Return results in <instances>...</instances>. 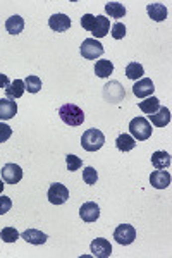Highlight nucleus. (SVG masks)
Returning a JSON list of instances; mask_svg holds the SVG:
<instances>
[{
	"instance_id": "dca6fc26",
	"label": "nucleus",
	"mask_w": 172,
	"mask_h": 258,
	"mask_svg": "<svg viewBox=\"0 0 172 258\" xmlns=\"http://www.w3.org/2000/svg\"><path fill=\"white\" fill-rule=\"evenodd\" d=\"M150 121L157 128H166L171 122V110L167 107H159L155 114H150Z\"/></svg>"
},
{
	"instance_id": "f257e3e1",
	"label": "nucleus",
	"mask_w": 172,
	"mask_h": 258,
	"mask_svg": "<svg viewBox=\"0 0 172 258\" xmlns=\"http://www.w3.org/2000/svg\"><path fill=\"white\" fill-rule=\"evenodd\" d=\"M59 115H61L62 122L67 126H81L85 122V112L83 108H80L74 103H64L61 108H59Z\"/></svg>"
},
{
	"instance_id": "c9c22d12",
	"label": "nucleus",
	"mask_w": 172,
	"mask_h": 258,
	"mask_svg": "<svg viewBox=\"0 0 172 258\" xmlns=\"http://www.w3.org/2000/svg\"><path fill=\"white\" fill-rule=\"evenodd\" d=\"M3 191V181H0V194H2Z\"/></svg>"
},
{
	"instance_id": "1a4fd4ad",
	"label": "nucleus",
	"mask_w": 172,
	"mask_h": 258,
	"mask_svg": "<svg viewBox=\"0 0 172 258\" xmlns=\"http://www.w3.org/2000/svg\"><path fill=\"white\" fill-rule=\"evenodd\" d=\"M89 250H91L93 257L96 258H108L112 255V246L110 243L107 241V239L103 238H96L91 241V246H89Z\"/></svg>"
},
{
	"instance_id": "5701e85b",
	"label": "nucleus",
	"mask_w": 172,
	"mask_h": 258,
	"mask_svg": "<svg viewBox=\"0 0 172 258\" xmlns=\"http://www.w3.org/2000/svg\"><path fill=\"white\" fill-rule=\"evenodd\" d=\"M114 73V64H112L108 59H102V61H96L95 64V74L98 78H108Z\"/></svg>"
},
{
	"instance_id": "c756f323",
	"label": "nucleus",
	"mask_w": 172,
	"mask_h": 258,
	"mask_svg": "<svg viewBox=\"0 0 172 258\" xmlns=\"http://www.w3.org/2000/svg\"><path fill=\"white\" fill-rule=\"evenodd\" d=\"M66 164H67V171L74 172V171H80V167L83 166V160L76 155H67L66 157Z\"/></svg>"
},
{
	"instance_id": "6e6552de",
	"label": "nucleus",
	"mask_w": 172,
	"mask_h": 258,
	"mask_svg": "<svg viewBox=\"0 0 172 258\" xmlns=\"http://www.w3.org/2000/svg\"><path fill=\"white\" fill-rule=\"evenodd\" d=\"M153 91H155V86H153V81L148 80V78H141L133 86V93L136 98H148Z\"/></svg>"
},
{
	"instance_id": "39448f33",
	"label": "nucleus",
	"mask_w": 172,
	"mask_h": 258,
	"mask_svg": "<svg viewBox=\"0 0 172 258\" xmlns=\"http://www.w3.org/2000/svg\"><path fill=\"white\" fill-rule=\"evenodd\" d=\"M126 93H124V88L119 81H110L103 86V98L110 103H121L124 100Z\"/></svg>"
},
{
	"instance_id": "ddd939ff",
	"label": "nucleus",
	"mask_w": 172,
	"mask_h": 258,
	"mask_svg": "<svg viewBox=\"0 0 172 258\" xmlns=\"http://www.w3.org/2000/svg\"><path fill=\"white\" fill-rule=\"evenodd\" d=\"M150 184L155 189H166L171 186V174L167 171H153L150 174Z\"/></svg>"
},
{
	"instance_id": "2f4dec72",
	"label": "nucleus",
	"mask_w": 172,
	"mask_h": 258,
	"mask_svg": "<svg viewBox=\"0 0 172 258\" xmlns=\"http://www.w3.org/2000/svg\"><path fill=\"white\" fill-rule=\"evenodd\" d=\"M95 21H96V16H93V14H85V16L81 17V26H83V29L91 33L93 26H95Z\"/></svg>"
},
{
	"instance_id": "4be33fe9",
	"label": "nucleus",
	"mask_w": 172,
	"mask_h": 258,
	"mask_svg": "<svg viewBox=\"0 0 172 258\" xmlns=\"http://www.w3.org/2000/svg\"><path fill=\"white\" fill-rule=\"evenodd\" d=\"M5 29L10 35H19L22 29H24V19L21 16H10L5 21Z\"/></svg>"
},
{
	"instance_id": "bb28decb",
	"label": "nucleus",
	"mask_w": 172,
	"mask_h": 258,
	"mask_svg": "<svg viewBox=\"0 0 172 258\" xmlns=\"http://www.w3.org/2000/svg\"><path fill=\"white\" fill-rule=\"evenodd\" d=\"M24 88L28 89V93H38L40 89H42V80H40L38 76H35V74H31V76H28L24 80Z\"/></svg>"
},
{
	"instance_id": "7c9ffc66",
	"label": "nucleus",
	"mask_w": 172,
	"mask_h": 258,
	"mask_svg": "<svg viewBox=\"0 0 172 258\" xmlns=\"http://www.w3.org/2000/svg\"><path fill=\"white\" fill-rule=\"evenodd\" d=\"M112 38L114 40H122L126 36V26L122 24V22H115L114 26H112Z\"/></svg>"
},
{
	"instance_id": "c85d7f7f",
	"label": "nucleus",
	"mask_w": 172,
	"mask_h": 258,
	"mask_svg": "<svg viewBox=\"0 0 172 258\" xmlns=\"http://www.w3.org/2000/svg\"><path fill=\"white\" fill-rule=\"evenodd\" d=\"M83 181L86 182V184L93 186L96 181H98V172L93 169V167H86V169L83 171Z\"/></svg>"
},
{
	"instance_id": "f03ea898",
	"label": "nucleus",
	"mask_w": 172,
	"mask_h": 258,
	"mask_svg": "<svg viewBox=\"0 0 172 258\" xmlns=\"http://www.w3.org/2000/svg\"><path fill=\"white\" fill-rule=\"evenodd\" d=\"M103 143H105V136L100 129H86L81 136V147L86 152H98L103 147Z\"/></svg>"
},
{
	"instance_id": "393cba45",
	"label": "nucleus",
	"mask_w": 172,
	"mask_h": 258,
	"mask_svg": "<svg viewBox=\"0 0 172 258\" xmlns=\"http://www.w3.org/2000/svg\"><path fill=\"white\" fill-rule=\"evenodd\" d=\"M138 107L141 108V112H145V114H148V115L155 114L160 107V100L157 98V96H148L147 100H143V102L138 103Z\"/></svg>"
},
{
	"instance_id": "4468645a",
	"label": "nucleus",
	"mask_w": 172,
	"mask_h": 258,
	"mask_svg": "<svg viewBox=\"0 0 172 258\" xmlns=\"http://www.w3.org/2000/svg\"><path fill=\"white\" fill-rule=\"evenodd\" d=\"M17 114V103L9 98H0V121H9Z\"/></svg>"
},
{
	"instance_id": "b1692460",
	"label": "nucleus",
	"mask_w": 172,
	"mask_h": 258,
	"mask_svg": "<svg viewBox=\"0 0 172 258\" xmlns=\"http://www.w3.org/2000/svg\"><path fill=\"white\" fill-rule=\"evenodd\" d=\"M105 12H107V16L114 17V19H121V17L126 16V7L119 2H107Z\"/></svg>"
},
{
	"instance_id": "a878e982",
	"label": "nucleus",
	"mask_w": 172,
	"mask_h": 258,
	"mask_svg": "<svg viewBox=\"0 0 172 258\" xmlns=\"http://www.w3.org/2000/svg\"><path fill=\"white\" fill-rule=\"evenodd\" d=\"M145 74V69L141 64H138V62H129L128 66H126V76L129 78L131 81H138L141 80Z\"/></svg>"
},
{
	"instance_id": "aec40b11",
	"label": "nucleus",
	"mask_w": 172,
	"mask_h": 258,
	"mask_svg": "<svg viewBox=\"0 0 172 258\" xmlns=\"http://www.w3.org/2000/svg\"><path fill=\"white\" fill-rule=\"evenodd\" d=\"M26 88H24V81L22 80H14L12 83L9 85V88H5V95L9 100H16V98H21L24 95Z\"/></svg>"
},
{
	"instance_id": "72a5a7b5",
	"label": "nucleus",
	"mask_w": 172,
	"mask_h": 258,
	"mask_svg": "<svg viewBox=\"0 0 172 258\" xmlns=\"http://www.w3.org/2000/svg\"><path fill=\"white\" fill-rule=\"evenodd\" d=\"M12 208V200L9 196H0V215L7 214Z\"/></svg>"
},
{
	"instance_id": "0eeeda50",
	"label": "nucleus",
	"mask_w": 172,
	"mask_h": 258,
	"mask_svg": "<svg viewBox=\"0 0 172 258\" xmlns=\"http://www.w3.org/2000/svg\"><path fill=\"white\" fill-rule=\"evenodd\" d=\"M114 239L122 246H128L136 239V229L129 224H121V226L115 227L114 231Z\"/></svg>"
},
{
	"instance_id": "9b49d317",
	"label": "nucleus",
	"mask_w": 172,
	"mask_h": 258,
	"mask_svg": "<svg viewBox=\"0 0 172 258\" xmlns=\"http://www.w3.org/2000/svg\"><path fill=\"white\" fill-rule=\"evenodd\" d=\"M80 217L85 220V222H95L100 217V207L95 203V201H86V203L81 205L80 208Z\"/></svg>"
},
{
	"instance_id": "2eb2a0df",
	"label": "nucleus",
	"mask_w": 172,
	"mask_h": 258,
	"mask_svg": "<svg viewBox=\"0 0 172 258\" xmlns=\"http://www.w3.org/2000/svg\"><path fill=\"white\" fill-rule=\"evenodd\" d=\"M147 12L150 16V19H153L155 22H162L167 19V7L164 3H148L147 5Z\"/></svg>"
},
{
	"instance_id": "20e7f679",
	"label": "nucleus",
	"mask_w": 172,
	"mask_h": 258,
	"mask_svg": "<svg viewBox=\"0 0 172 258\" xmlns=\"http://www.w3.org/2000/svg\"><path fill=\"white\" fill-rule=\"evenodd\" d=\"M80 52L86 61H95L96 57L103 55V45L95 38H86L85 42L81 43Z\"/></svg>"
},
{
	"instance_id": "a211bd4d",
	"label": "nucleus",
	"mask_w": 172,
	"mask_h": 258,
	"mask_svg": "<svg viewBox=\"0 0 172 258\" xmlns=\"http://www.w3.org/2000/svg\"><path fill=\"white\" fill-rule=\"evenodd\" d=\"M108 31H110V21H108L105 16H96L95 26H93V29H91V35L95 36V40L107 36Z\"/></svg>"
},
{
	"instance_id": "473e14b6",
	"label": "nucleus",
	"mask_w": 172,
	"mask_h": 258,
	"mask_svg": "<svg viewBox=\"0 0 172 258\" xmlns=\"http://www.w3.org/2000/svg\"><path fill=\"white\" fill-rule=\"evenodd\" d=\"M10 136H12V129L5 122H0V143H5Z\"/></svg>"
},
{
	"instance_id": "7ed1b4c3",
	"label": "nucleus",
	"mask_w": 172,
	"mask_h": 258,
	"mask_svg": "<svg viewBox=\"0 0 172 258\" xmlns=\"http://www.w3.org/2000/svg\"><path fill=\"white\" fill-rule=\"evenodd\" d=\"M152 124L145 117H134L129 122V133L136 141H145L152 136Z\"/></svg>"
},
{
	"instance_id": "9d476101",
	"label": "nucleus",
	"mask_w": 172,
	"mask_h": 258,
	"mask_svg": "<svg viewBox=\"0 0 172 258\" xmlns=\"http://www.w3.org/2000/svg\"><path fill=\"white\" fill-rule=\"evenodd\" d=\"M2 179L7 184H17L22 179V169L17 164H7L2 169Z\"/></svg>"
},
{
	"instance_id": "412c9836",
	"label": "nucleus",
	"mask_w": 172,
	"mask_h": 258,
	"mask_svg": "<svg viewBox=\"0 0 172 258\" xmlns=\"http://www.w3.org/2000/svg\"><path fill=\"white\" fill-rule=\"evenodd\" d=\"M152 164L155 169L162 171V169H169L172 160H171V155L167 152H155L152 155Z\"/></svg>"
},
{
	"instance_id": "cd10ccee",
	"label": "nucleus",
	"mask_w": 172,
	"mask_h": 258,
	"mask_svg": "<svg viewBox=\"0 0 172 258\" xmlns=\"http://www.w3.org/2000/svg\"><path fill=\"white\" fill-rule=\"evenodd\" d=\"M0 239H2L3 243H16L17 239H19V233H17L14 227H3V229L0 231Z\"/></svg>"
},
{
	"instance_id": "f704fd0d",
	"label": "nucleus",
	"mask_w": 172,
	"mask_h": 258,
	"mask_svg": "<svg viewBox=\"0 0 172 258\" xmlns=\"http://www.w3.org/2000/svg\"><path fill=\"white\" fill-rule=\"evenodd\" d=\"M9 85H10L9 76H7V74H0V88L5 89V88H9Z\"/></svg>"
},
{
	"instance_id": "f3484780",
	"label": "nucleus",
	"mask_w": 172,
	"mask_h": 258,
	"mask_svg": "<svg viewBox=\"0 0 172 258\" xmlns=\"http://www.w3.org/2000/svg\"><path fill=\"white\" fill-rule=\"evenodd\" d=\"M22 239H24L26 243H29V245L40 246V245H45V243H47L48 236L38 229H26L24 233H22Z\"/></svg>"
},
{
	"instance_id": "f8f14e48",
	"label": "nucleus",
	"mask_w": 172,
	"mask_h": 258,
	"mask_svg": "<svg viewBox=\"0 0 172 258\" xmlns=\"http://www.w3.org/2000/svg\"><path fill=\"white\" fill-rule=\"evenodd\" d=\"M48 26H50L52 31L55 33H64L67 29L71 28V19L69 16H66V14H54V16H50V19H48Z\"/></svg>"
},
{
	"instance_id": "6ab92c4d",
	"label": "nucleus",
	"mask_w": 172,
	"mask_h": 258,
	"mask_svg": "<svg viewBox=\"0 0 172 258\" xmlns=\"http://www.w3.org/2000/svg\"><path fill=\"white\" fill-rule=\"evenodd\" d=\"M115 147H117L119 152H131L136 148V140L131 134H119L117 140H115Z\"/></svg>"
},
{
	"instance_id": "423d86ee",
	"label": "nucleus",
	"mask_w": 172,
	"mask_h": 258,
	"mask_svg": "<svg viewBox=\"0 0 172 258\" xmlns=\"http://www.w3.org/2000/svg\"><path fill=\"white\" fill-rule=\"evenodd\" d=\"M47 198L52 205H62L69 200V189L66 188L61 182H54V184L48 188Z\"/></svg>"
}]
</instances>
